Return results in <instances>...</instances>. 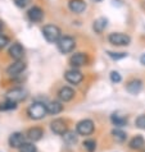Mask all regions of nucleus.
I'll return each mask as SVG.
<instances>
[{
    "label": "nucleus",
    "mask_w": 145,
    "mask_h": 152,
    "mask_svg": "<svg viewBox=\"0 0 145 152\" xmlns=\"http://www.w3.org/2000/svg\"><path fill=\"white\" fill-rule=\"evenodd\" d=\"M75 46H76V41L71 36H62L59 39V41L57 42V48L62 54L71 53L75 49Z\"/></svg>",
    "instance_id": "3"
},
{
    "label": "nucleus",
    "mask_w": 145,
    "mask_h": 152,
    "mask_svg": "<svg viewBox=\"0 0 145 152\" xmlns=\"http://www.w3.org/2000/svg\"><path fill=\"white\" fill-rule=\"evenodd\" d=\"M26 63L22 61V60H17L14 61L13 64H10L9 66L7 68V73L9 75H18L21 74L22 72H24V69H26Z\"/></svg>",
    "instance_id": "11"
},
{
    "label": "nucleus",
    "mask_w": 145,
    "mask_h": 152,
    "mask_svg": "<svg viewBox=\"0 0 145 152\" xmlns=\"http://www.w3.org/2000/svg\"><path fill=\"white\" fill-rule=\"evenodd\" d=\"M70 64L73 66V68H80L82 65L87 64V56L86 54L84 53H75L70 58Z\"/></svg>",
    "instance_id": "8"
},
{
    "label": "nucleus",
    "mask_w": 145,
    "mask_h": 152,
    "mask_svg": "<svg viewBox=\"0 0 145 152\" xmlns=\"http://www.w3.org/2000/svg\"><path fill=\"white\" fill-rule=\"evenodd\" d=\"M14 3L18 8H26L31 3V0H14Z\"/></svg>",
    "instance_id": "30"
},
{
    "label": "nucleus",
    "mask_w": 145,
    "mask_h": 152,
    "mask_svg": "<svg viewBox=\"0 0 145 152\" xmlns=\"http://www.w3.org/2000/svg\"><path fill=\"white\" fill-rule=\"evenodd\" d=\"M110 81H112L113 83H119V82L122 81V77H121V74H119L118 72H116V70L110 72Z\"/></svg>",
    "instance_id": "29"
},
{
    "label": "nucleus",
    "mask_w": 145,
    "mask_h": 152,
    "mask_svg": "<svg viewBox=\"0 0 145 152\" xmlns=\"http://www.w3.org/2000/svg\"><path fill=\"white\" fill-rule=\"evenodd\" d=\"M63 138H64V142L67 145H75V143L77 142V134L75 132H67L64 136H63Z\"/></svg>",
    "instance_id": "23"
},
{
    "label": "nucleus",
    "mask_w": 145,
    "mask_h": 152,
    "mask_svg": "<svg viewBox=\"0 0 145 152\" xmlns=\"http://www.w3.org/2000/svg\"><path fill=\"white\" fill-rule=\"evenodd\" d=\"M92 1H100V0H92Z\"/></svg>",
    "instance_id": "34"
},
{
    "label": "nucleus",
    "mask_w": 145,
    "mask_h": 152,
    "mask_svg": "<svg viewBox=\"0 0 145 152\" xmlns=\"http://www.w3.org/2000/svg\"><path fill=\"white\" fill-rule=\"evenodd\" d=\"M46 109H48L49 114L57 115V114H59L63 110V105L61 102H58V101H52V102H49L48 105H46Z\"/></svg>",
    "instance_id": "20"
},
{
    "label": "nucleus",
    "mask_w": 145,
    "mask_h": 152,
    "mask_svg": "<svg viewBox=\"0 0 145 152\" xmlns=\"http://www.w3.org/2000/svg\"><path fill=\"white\" fill-rule=\"evenodd\" d=\"M141 88H143V82L140 81L139 78L131 79V81H129L126 84V90H127V92H130L131 95H138L139 92L141 91Z\"/></svg>",
    "instance_id": "14"
},
{
    "label": "nucleus",
    "mask_w": 145,
    "mask_h": 152,
    "mask_svg": "<svg viewBox=\"0 0 145 152\" xmlns=\"http://www.w3.org/2000/svg\"><path fill=\"white\" fill-rule=\"evenodd\" d=\"M129 146H130L131 150H136V151L143 150L144 147H145V139H144L143 136H135V137L130 141Z\"/></svg>",
    "instance_id": "18"
},
{
    "label": "nucleus",
    "mask_w": 145,
    "mask_h": 152,
    "mask_svg": "<svg viewBox=\"0 0 145 152\" xmlns=\"http://www.w3.org/2000/svg\"><path fill=\"white\" fill-rule=\"evenodd\" d=\"M68 7H70L71 12H73V13H82L86 9V3L84 0H70Z\"/></svg>",
    "instance_id": "17"
},
{
    "label": "nucleus",
    "mask_w": 145,
    "mask_h": 152,
    "mask_svg": "<svg viewBox=\"0 0 145 152\" xmlns=\"http://www.w3.org/2000/svg\"><path fill=\"white\" fill-rule=\"evenodd\" d=\"M27 114L31 119L39 120V119H42V118L48 114V109H46V105L41 104V102H33L32 105H30V107L27 109Z\"/></svg>",
    "instance_id": "2"
},
{
    "label": "nucleus",
    "mask_w": 145,
    "mask_h": 152,
    "mask_svg": "<svg viewBox=\"0 0 145 152\" xmlns=\"http://www.w3.org/2000/svg\"><path fill=\"white\" fill-rule=\"evenodd\" d=\"M8 44H9V39H8L7 36H4V35L0 36V49L5 48Z\"/></svg>",
    "instance_id": "31"
},
{
    "label": "nucleus",
    "mask_w": 145,
    "mask_h": 152,
    "mask_svg": "<svg viewBox=\"0 0 145 152\" xmlns=\"http://www.w3.org/2000/svg\"><path fill=\"white\" fill-rule=\"evenodd\" d=\"M108 55L112 58V59H114V60H119V59L126 58L127 54H126V53H113V51H108Z\"/></svg>",
    "instance_id": "28"
},
{
    "label": "nucleus",
    "mask_w": 145,
    "mask_h": 152,
    "mask_svg": "<svg viewBox=\"0 0 145 152\" xmlns=\"http://www.w3.org/2000/svg\"><path fill=\"white\" fill-rule=\"evenodd\" d=\"M36 147L32 143H24V145L19 148V152H36Z\"/></svg>",
    "instance_id": "26"
},
{
    "label": "nucleus",
    "mask_w": 145,
    "mask_h": 152,
    "mask_svg": "<svg viewBox=\"0 0 145 152\" xmlns=\"http://www.w3.org/2000/svg\"><path fill=\"white\" fill-rule=\"evenodd\" d=\"M95 129V125H94V121L90 119H84L77 123L76 125V132H77L80 136H90Z\"/></svg>",
    "instance_id": "5"
},
{
    "label": "nucleus",
    "mask_w": 145,
    "mask_h": 152,
    "mask_svg": "<svg viewBox=\"0 0 145 152\" xmlns=\"http://www.w3.org/2000/svg\"><path fill=\"white\" fill-rule=\"evenodd\" d=\"M50 128H52L53 132L55 134H58V136H64L68 132L67 123L63 119H54L52 123H50Z\"/></svg>",
    "instance_id": "7"
},
{
    "label": "nucleus",
    "mask_w": 145,
    "mask_h": 152,
    "mask_svg": "<svg viewBox=\"0 0 145 152\" xmlns=\"http://www.w3.org/2000/svg\"><path fill=\"white\" fill-rule=\"evenodd\" d=\"M3 27H4V24L1 20H0V36H1V32H3Z\"/></svg>",
    "instance_id": "33"
},
{
    "label": "nucleus",
    "mask_w": 145,
    "mask_h": 152,
    "mask_svg": "<svg viewBox=\"0 0 145 152\" xmlns=\"http://www.w3.org/2000/svg\"><path fill=\"white\" fill-rule=\"evenodd\" d=\"M27 17H28V19L33 23L41 22L42 18H44V10H42L40 7H32V8L28 9Z\"/></svg>",
    "instance_id": "9"
},
{
    "label": "nucleus",
    "mask_w": 145,
    "mask_h": 152,
    "mask_svg": "<svg viewBox=\"0 0 145 152\" xmlns=\"http://www.w3.org/2000/svg\"><path fill=\"white\" fill-rule=\"evenodd\" d=\"M42 136H44V130H42V128H40V126L30 128L28 132H27V138L30 139V141H32V142L40 141V139L42 138Z\"/></svg>",
    "instance_id": "16"
},
{
    "label": "nucleus",
    "mask_w": 145,
    "mask_h": 152,
    "mask_svg": "<svg viewBox=\"0 0 145 152\" xmlns=\"http://www.w3.org/2000/svg\"><path fill=\"white\" fill-rule=\"evenodd\" d=\"M143 152H145V150H144V151H143Z\"/></svg>",
    "instance_id": "35"
},
{
    "label": "nucleus",
    "mask_w": 145,
    "mask_h": 152,
    "mask_svg": "<svg viewBox=\"0 0 145 152\" xmlns=\"http://www.w3.org/2000/svg\"><path fill=\"white\" fill-rule=\"evenodd\" d=\"M110 120H112V123L116 126H125L127 124V118L116 115V114H113V115L110 116Z\"/></svg>",
    "instance_id": "21"
},
{
    "label": "nucleus",
    "mask_w": 145,
    "mask_h": 152,
    "mask_svg": "<svg viewBox=\"0 0 145 152\" xmlns=\"http://www.w3.org/2000/svg\"><path fill=\"white\" fill-rule=\"evenodd\" d=\"M140 63H141L143 65H145V54H144V55H141V58H140Z\"/></svg>",
    "instance_id": "32"
},
{
    "label": "nucleus",
    "mask_w": 145,
    "mask_h": 152,
    "mask_svg": "<svg viewBox=\"0 0 145 152\" xmlns=\"http://www.w3.org/2000/svg\"><path fill=\"white\" fill-rule=\"evenodd\" d=\"M8 53H9L10 58L16 59V60H21V59L23 58V55H24V49H23V46L21 44H18V42H14V44L9 48V51H8Z\"/></svg>",
    "instance_id": "13"
},
{
    "label": "nucleus",
    "mask_w": 145,
    "mask_h": 152,
    "mask_svg": "<svg viewBox=\"0 0 145 152\" xmlns=\"http://www.w3.org/2000/svg\"><path fill=\"white\" fill-rule=\"evenodd\" d=\"M64 78H66V81L67 82H70L72 84H78L81 81L84 79V75L81 72L78 70H76V69H70V70H67L66 73H64Z\"/></svg>",
    "instance_id": "10"
},
{
    "label": "nucleus",
    "mask_w": 145,
    "mask_h": 152,
    "mask_svg": "<svg viewBox=\"0 0 145 152\" xmlns=\"http://www.w3.org/2000/svg\"><path fill=\"white\" fill-rule=\"evenodd\" d=\"M8 142H9V146L13 147V148H21V147L26 143L24 142V136L22 133H19V132H16L13 134H10Z\"/></svg>",
    "instance_id": "12"
},
{
    "label": "nucleus",
    "mask_w": 145,
    "mask_h": 152,
    "mask_svg": "<svg viewBox=\"0 0 145 152\" xmlns=\"http://www.w3.org/2000/svg\"><path fill=\"white\" fill-rule=\"evenodd\" d=\"M17 107V104L16 102H12V101H5L4 104H0V110L1 111H5V110H13V109Z\"/></svg>",
    "instance_id": "25"
},
{
    "label": "nucleus",
    "mask_w": 145,
    "mask_h": 152,
    "mask_svg": "<svg viewBox=\"0 0 145 152\" xmlns=\"http://www.w3.org/2000/svg\"><path fill=\"white\" fill-rule=\"evenodd\" d=\"M135 124H136V126H138V128L145 129V114H143V115H139L138 118H136Z\"/></svg>",
    "instance_id": "27"
},
{
    "label": "nucleus",
    "mask_w": 145,
    "mask_h": 152,
    "mask_svg": "<svg viewBox=\"0 0 145 152\" xmlns=\"http://www.w3.org/2000/svg\"><path fill=\"white\" fill-rule=\"evenodd\" d=\"M108 41L109 44H112L114 46H127L131 42V37L121 32H113L108 36Z\"/></svg>",
    "instance_id": "4"
},
{
    "label": "nucleus",
    "mask_w": 145,
    "mask_h": 152,
    "mask_svg": "<svg viewBox=\"0 0 145 152\" xmlns=\"http://www.w3.org/2000/svg\"><path fill=\"white\" fill-rule=\"evenodd\" d=\"M58 97L63 101V102H68V101H71L75 97V91L72 90L71 87L64 86L58 91Z\"/></svg>",
    "instance_id": "15"
},
{
    "label": "nucleus",
    "mask_w": 145,
    "mask_h": 152,
    "mask_svg": "<svg viewBox=\"0 0 145 152\" xmlns=\"http://www.w3.org/2000/svg\"><path fill=\"white\" fill-rule=\"evenodd\" d=\"M112 136L114 139H116V142H125L126 138H127V134L121 129H113Z\"/></svg>",
    "instance_id": "22"
},
{
    "label": "nucleus",
    "mask_w": 145,
    "mask_h": 152,
    "mask_svg": "<svg viewBox=\"0 0 145 152\" xmlns=\"http://www.w3.org/2000/svg\"><path fill=\"white\" fill-rule=\"evenodd\" d=\"M27 96V92L26 90H23V88L21 87H17V88H12V90H9L7 92V100L8 101H12V102H19V101H23L24 99H26Z\"/></svg>",
    "instance_id": "6"
},
{
    "label": "nucleus",
    "mask_w": 145,
    "mask_h": 152,
    "mask_svg": "<svg viewBox=\"0 0 145 152\" xmlns=\"http://www.w3.org/2000/svg\"><path fill=\"white\" fill-rule=\"evenodd\" d=\"M42 36L45 37V40L48 42L54 44V42H58L59 39L62 37V31L55 24H46L42 28Z\"/></svg>",
    "instance_id": "1"
},
{
    "label": "nucleus",
    "mask_w": 145,
    "mask_h": 152,
    "mask_svg": "<svg viewBox=\"0 0 145 152\" xmlns=\"http://www.w3.org/2000/svg\"><path fill=\"white\" fill-rule=\"evenodd\" d=\"M84 147L87 152H94L96 150V142L94 141V139H86V141L84 142Z\"/></svg>",
    "instance_id": "24"
},
{
    "label": "nucleus",
    "mask_w": 145,
    "mask_h": 152,
    "mask_svg": "<svg viewBox=\"0 0 145 152\" xmlns=\"http://www.w3.org/2000/svg\"><path fill=\"white\" fill-rule=\"evenodd\" d=\"M107 26H108V19L104 18V17H100V18H98L95 22H94L92 28L96 33H101L107 28Z\"/></svg>",
    "instance_id": "19"
}]
</instances>
